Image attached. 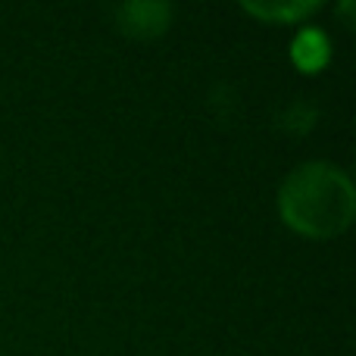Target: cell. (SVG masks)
Returning a JSON list of instances; mask_svg holds the SVG:
<instances>
[{"instance_id": "3957f363", "label": "cell", "mask_w": 356, "mask_h": 356, "mask_svg": "<svg viewBox=\"0 0 356 356\" xmlns=\"http://www.w3.org/2000/svg\"><path fill=\"white\" fill-rule=\"evenodd\" d=\"M316 3H247V10L263 19H294L309 13Z\"/></svg>"}, {"instance_id": "7a4b0ae2", "label": "cell", "mask_w": 356, "mask_h": 356, "mask_svg": "<svg viewBox=\"0 0 356 356\" xmlns=\"http://www.w3.org/2000/svg\"><path fill=\"white\" fill-rule=\"evenodd\" d=\"M122 16H125V25L138 35H154L166 25L169 19V6H156V3H131V6H122Z\"/></svg>"}, {"instance_id": "6da1fadb", "label": "cell", "mask_w": 356, "mask_h": 356, "mask_svg": "<svg viewBox=\"0 0 356 356\" xmlns=\"http://www.w3.org/2000/svg\"><path fill=\"white\" fill-rule=\"evenodd\" d=\"M278 209L294 232L332 238L350 225L356 194L344 169L332 163H303L284 178L278 191Z\"/></svg>"}]
</instances>
